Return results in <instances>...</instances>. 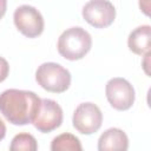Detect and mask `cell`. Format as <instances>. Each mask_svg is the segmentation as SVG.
I'll return each instance as SVG.
<instances>
[{
    "mask_svg": "<svg viewBox=\"0 0 151 151\" xmlns=\"http://www.w3.org/2000/svg\"><path fill=\"white\" fill-rule=\"evenodd\" d=\"M151 45V27L143 25L134 28L127 38V46L134 54L142 55L150 51Z\"/></svg>",
    "mask_w": 151,
    "mask_h": 151,
    "instance_id": "obj_10",
    "label": "cell"
},
{
    "mask_svg": "<svg viewBox=\"0 0 151 151\" xmlns=\"http://www.w3.org/2000/svg\"><path fill=\"white\" fill-rule=\"evenodd\" d=\"M139 8L145 15H150V0H138Z\"/></svg>",
    "mask_w": 151,
    "mask_h": 151,
    "instance_id": "obj_14",
    "label": "cell"
},
{
    "mask_svg": "<svg viewBox=\"0 0 151 151\" xmlns=\"http://www.w3.org/2000/svg\"><path fill=\"white\" fill-rule=\"evenodd\" d=\"M37 83L46 91L63 93L71 85V73L67 68L57 63H44L35 72Z\"/></svg>",
    "mask_w": 151,
    "mask_h": 151,
    "instance_id": "obj_3",
    "label": "cell"
},
{
    "mask_svg": "<svg viewBox=\"0 0 151 151\" xmlns=\"http://www.w3.org/2000/svg\"><path fill=\"white\" fill-rule=\"evenodd\" d=\"M5 136H6V125L2 122V119H0V142L5 138Z\"/></svg>",
    "mask_w": 151,
    "mask_h": 151,
    "instance_id": "obj_16",
    "label": "cell"
},
{
    "mask_svg": "<svg viewBox=\"0 0 151 151\" xmlns=\"http://www.w3.org/2000/svg\"><path fill=\"white\" fill-rule=\"evenodd\" d=\"M9 73V65L7 60L2 57H0V83H2Z\"/></svg>",
    "mask_w": 151,
    "mask_h": 151,
    "instance_id": "obj_13",
    "label": "cell"
},
{
    "mask_svg": "<svg viewBox=\"0 0 151 151\" xmlns=\"http://www.w3.org/2000/svg\"><path fill=\"white\" fill-rule=\"evenodd\" d=\"M37 149V139L32 134L26 132L15 134L9 145L11 151H35Z\"/></svg>",
    "mask_w": 151,
    "mask_h": 151,
    "instance_id": "obj_12",
    "label": "cell"
},
{
    "mask_svg": "<svg viewBox=\"0 0 151 151\" xmlns=\"http://www.w3.org/2000/svg\"><path fill=\"white\" fill-rule=\"evenodd\" d=\"M41 99L33 91L8 88L0 94V113L13 125L31 124Z\"/></svg>",
    "mask_w": 151,
    "mask_h": 151,
    "instance_id": "obj_1",
    "label": "cell"
},
{
    "mask_svg": "<svg viewBox=\"0 0 151 151\" xmlns=\"http://www.w3.org/2000/svg\"><path fill=\"white\" fill-rule=\"evenodd\" d=\"M105 94L110 105L118 111L129 110L133 105L136 98L133 86L130 81L120 77L111 78L106 83Z\"/></svg>",
    "mask_w": 151,
    "mask_h": 151,
    "instance_id": "obj_4",
    "label": "cell"
},
{
    "mask_svg": "<svg viewBox=\"0 0 151 151\" xmlns=\"http://www.w3.org/2000/svg\"><path fill=\"white\" fill-rule=\"evenodd\" d=\"M92 47V38L83 27H70L64 31L57 44L59 54L71 61L83 59Z\"/></svg>",
    "mask_w": 151,
    "mask_h": 151,
    "instance_id": "obj_2",
    "label": "cell"
},
{
    "mask_svg": "<svg viewBox=\"0 0 151 151\" xmlns=\"http://www.w3.org/2000/svg\"><path fill=\"white\" fill-rule=\"evenodd\" d=\"M129 149V138L126 133L118 129L111 127L104 131L98 139V150L99 151H114V150H127Z\"/></svg>",
    "mask_w": 151,
    "mask_h": 151,
    "instance_id": "obj_9",
    "label": "cell"
},
{
    "mask_svg": "<svg viewBox=\"0 0 151 151\" xmlns=\"http://www.w3.org/2000/svg\"><path fill=\"white\" fill-rule=\"evenodd\" d=\"M63 109L53 99H41L39 110L32 122L41 133H48L58 129L63 123Z\"/></svg>",
    "mask_w": 151,
    "mask_h": 151,
    "instance_id": "obj_8",
    "label": "cell"
},
{
    "mask_svg": "<svg viewBox=\"0 0 151 151\" xmlns=\"http://www.w3.org/2000/svg\"><path fill=\"white\" fill-rule=\"evenodd\" d=\"M72 123L78 132L92 134L100 129L103 124V113L96 104L90 101L81 103L73 112Z\"/></svg>",
    "mask_w": 151,
    "mask_h": 151,
    "instance_id": "obj_6",
    "label": "cell"
},
{
    "mask_svg": "<svg viewBox=\"0 0 151 151\" xmlns=\"http://www.w3.org/2000/svg\"><path fill=\"white\" fill-rule=\"evenodd\" d=\"M7 9V0H0V19H2V17L5 15Z\"/></svg>",
    "mask_w": 151,
    "mask_h": 151,
    "instance_id": "obj_15",
    "label": "cell"
},
{
    "mask_svg": "<svg viewBox=\"0 0 151 151\" xmlns=\"http://www.w3.org/2000/svg\"><path fill=\"white\" fill-rule=\"evenodd\" d=\"M81 15L87 24L96 28H105L116 19V8L109 0H90L81 9Z\"/></svg>",
    "mask_w": 151,
    "mask_h": 151,
    "instance_id": "obj_7",
    "label": "cell"
},
{
    "mask_svg": "<svg viewBox=\"0 0 151 151\" xmlns=\"http://www.w3.org/2000/svg\"><path fill=\"white\" fill-rule=\"evenodd\" d=\"M52 151H81L80 140L72 133H61L53 138L51 143Z\"/></svg>",
    "mask_w": 151,
    "mask_h": 151,
    "instance_id": "obj_11",
    "label": "cell"
},
{
    "mask_svg": "<svg viewBox=\"0 0 151 151\" xmlns=\"http://www.w3.org/2000/svg\"><path fill=\"white\" fill-rule=\"evenodd\" d=\"M13 20L18 31L27 38L39 37L45 27V22L41 13L35 7L29 5L19 6L14 11Z\"/></svg>",
    "mask_w": 151,
    "mask_h": 151,
    "instance_id": "obj_5",
    "label": "cell"
}]
</instances>
